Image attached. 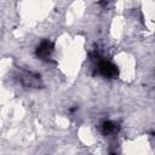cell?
<instances>
[{
  "mask_svg": "<svg viewBox=\"0 0 155 155\" xmlns=\"http://www.w3.org/2000/svg\"><path fill=\"white\" fill-rule=\"evenodd\" d=\"M54 51V45L52 41L50 40H44L39 44V46L35 50V54L38 58H40L41 61H48L51 54Z\"/></svg>",
  "mask_w": 155,
  "mask_h": 155,
  "instance_id": "1",
  "label": "cell"
},
{
  "mask_svg": "<svg viewBox=\"0 0 155 155\" xmlns=\"http://www.w3.org/2000/svg\"><path fill=\"white\" fill-rule=\"evenodd\" d=\"M98 71H99V74L102 76H104L107 79H115L119 75L117 67L114 63L109 62V61H102V62H99V64H98Z\"/></svg>",
  "mask_w": 155,
  "mask_h": 155,
  "instance_id": "2",
  "label": "cell"
},
{
  "mask_svg": "<svg viewBox=\"0 0 155 155\" xmlns=\"http://www.w3.org/2000/svg\"><path fill=\"white\" fill-rule=\"evenodd\" d=\"M21 84L25 87H40L41 86V78L39 74L33 73V71H23L19 75Z\"/></svg>",
  "mask_w": 155,
  "mask_h": 155,
  "instance_id": "3",
  "label": "cell"
},
{
  "mask_svg": "<svg viewBox=\"0 0 155 155\" xmlns=\"http://www.w3.org/2000/svg\"><path fill=\"white\" fill-rule=\"evenodd\" d=\"M101 127H102V133L105 136L111 134V133H116L119 131V126L116 124H114L113 121H104Z\"/></svg>",
  "mask_w": 155,
  "mask_h": 155,
  "instance_id": "4",
  "label": "cell"
},
{
  "mask_svg": "<svg viewBox=\"0 0 155 155\" xmlns=\"http://www.w3.org/2000/svg\"><path fill=\"white\" fill-rule=\"evenodd\" d=\"M110 155H116V154H110Z\"/></svg>",
  "mask_w": 155,
  "mask_h": 155,
  "instance_id": "5",
  "label": "cell"
}]
</instances>
